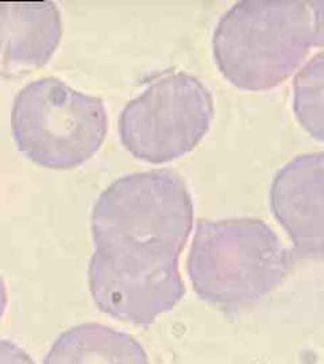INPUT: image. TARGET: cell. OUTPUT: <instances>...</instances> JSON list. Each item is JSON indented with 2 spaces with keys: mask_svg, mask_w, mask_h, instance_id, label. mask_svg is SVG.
Returning <instances> with one entry per match:
<instances>
[{
  "mask_svg": "<svg viewBox=\"0 0 324 364\" xmlns=\"http://www.w3.org/2000/svg\"><path fill=\"white\" fill-rule=\"evenodd\" d=\"M293 112L298 124L324 144V52L298 69L293 80Z\"/></svg>",
  "mask_w": 324,
  "mask_h": 364,
  "instance_id": "9",
  "label": "cell"
},
{
  "mask_svg": "<svg viewBox=\"0 0 324 364\" xmlns=\"http://www.w3.org/2000/svg\"><path fill=\"white\" fill-rule=\"evenodd\" d=\"M312 28H313V48H324V1H310Z\"/></svg>",
  "mask_w": 324,
  "mask_h": 364,
  "instance_id": "11",
  "label": "cell"
},
{
  "mask_svg": "<svg viewBox=\"0 0 324 364\" xmlns=\"http://www.w3.org/2000/svg\"><path fill=\"white\" fill-rule=\"evenodd\" d=\"M313 48L308 0H244L223 14L212 36L221 76L235 88L271 91Z\"/></svg>",
  "mask_w": 324,
  "mask_h": 364,
  "instance_id": "2",
  "label": "cell"
},
{
  "mask_svg": "<svg viewBox=\"0 0 324 364\" xmlns=\"http://www.w3.org/2000/svg\"><path fill=\"white\" fill-rule=\"evenodd\" d=\"M63 37L51 1L0 3V77H19L45 65Z\"/></svg>",
  "mask_w": 324,
  "mask_h": 364,
  "instance_id": "7",
  "label": "cell"
},
{
  "mask_svg": "<svg viewBox=\"0 0 324 364\" xmlns=\"http://www.w3.org/2000/svg\"><path fill=\"white\" fill-rule=\"evenodd\" d=\"M295 258L265 221L200 219L187 270L200 299L234 309L273 293L286 281Z\"/></svg>",
  "mask_w": 324,
  "mask_h": 364,
  "instance_id": "3",
  "label": "cell"
},
{
  "mask_svg": "<svg viewBox=\"0 0 324 364\" xmlns=\"http://www.w3.org/2000/svg\"><path fill=\"white\" fill-rule=\"evenodd\" d=\"M45 364H149L138 340L100 324L69 329L56 340Z\"/></svg>",
  "mask_w": 324,
  "mask_h": 364,
  "instance_id": "8",
  "label": "cell"
},
{
  "mask_svg": "<svg viewBox=\"0 0 324 364\" xmlns=\"http://www.w3.org/2000/svg\"><path fill=\"white\" fill-rule=\"evenodd\" d=\"M6 308H7V289H6L3 277L0 275V318L3 317Z\"/></svg>",
  "mask_w": 324,
  "mask_h": 364,
  "instance_id": "12",
  "label": "cell"
},
{
  "mask_svg": "<svg viewBox=\"0 0 324 364\" xmlns=\"http://www.w3.org/2000/svg\"><path fill=\"white\" fill-rule=\"evenodd\" d=\"M271 207L291 237L296 258L324 259V191L316 153L296 156L276 173Z\"/></svg>",
  "mask_w": 324,
  "mask_h": 364,
  "instance_id": "6",
  "label": "cell"
},
{
  "mask_svg": "<svg viewBox=\"0 0 324 364\" xmlns=\"http://www.w3.org/2000/svg\"><path fill=\"white\" fill-rule=\"evenodd\" d=\"M316 169H318V177L320 185L324 191V151L316 153Z\"/></svg>",
  "mask_w": 324,
  "mask_h": 364,
  "instance_id": "13",
  "label": "cell"
},
{
  "mask_svg": "<svg viewBox=\"0 0 324 364\" xmlns=\"http://www.w3.org/2000/svg\"><path fill=\"white\" fill-rule=\"evenodd\" d=\"M214 99L192 75L168 73L149 84L119 119L122 144L149 164H165L192 151L214 120Z\"/></svg>",
  "mask_w": 324,
  "mask_h": 364,
  "instance_id": "5",
  "label": "cell"
},
{
  "mask_svg": "<svg viewBox=\"0 0 324 364\" xmlns=\"http://www.w3.org/2000/svg\"><path fill=\"white\" fill-rule=\"evenodd\" d=\"M11 120L19 150L49 169L87 162L107 132L102 99L75 91L58 78H41L19 92Z\"/></svg>",
  "mask_w": 324,
  "mask_h": 364,
  "instance_id": "4",
  "label": "cell"
},
{
  "mask_svg": "<svg viewBox=\"0 0 324 364\" xmlns=\"http://www.w3.org/2000/svg\"><path fill=\"white\" fill-rule=\"evenodd\" d=\"M194 228V204L170 170L113 182L92 212L90 289L100 311L149 326L185 296L179 260Z\"/></svg>",
  "mask_w": 324,
  "mask_h": 364,
  "instance_id": "1",
  "label": "cell"
},
{
  "mask_svg": "<svg viewBox=\"0 0 324 364\" xmlns=\"http://www.w3.org/2000/svg\"><path fill=\"white\" fill-rule=\"evenodd\" d=\"M0 364H34L26 351L9 340H0Z\"/></svg>",
  "mask_w": 324,
  "mask_h": 364,
  "instance_id": "10",
  "label": "cell"
}]
</instances>
